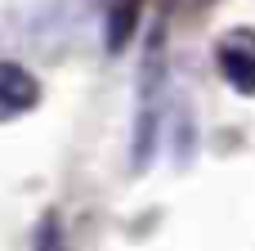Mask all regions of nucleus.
<instances>
[{
  "label": "nucleus",
  "instance_id": "4",
  "mask_svg": "<svg viewBox=\"0 0 255 251\" xmlns=\"http://www.w3.org/2000/svg\"><path fill=\"white\" fill-rule=\"evenodd\" d=\"M179 4H188V9H197V4H211V0H179Z\"/></svg>",
  "mask_w": 255,
  "mask_h": 251
},
{
  "label": "nucleus",
  "instance_id": "2",
  "mask_svg": "<svg viewBox=\"0 0 255 251\" xmlns=\"http://www.w3.org/2000/svg\"><path fill=\"white\" fill-rule=\"evenodd\" d=\"M36 103H40L36 76L18 63H0V121H13V117L31 112Z\"/></svg>",
  "mask_w": 255,
  "mask_h": 251
},
{
  "label": "nucleus",
  "instance_id": "3",
  "mask_svg": "<svg viewBox=\"0 0 255 251\" xmlns=\"http://www.w3.org/2000/svg\"><path fill=\"white\" fill-rule=\"evenodd\" d=\"M139 18V0H103V31H108V49H121L126 36L134 31Z\"/></svg>",
  "mask_w": 255,
  "mask_h": 251
},
{
  "label": "nucleus",
  "instance_id": "1",
  "mask_svg": "<svg viewBox=\"0 0 255 251\" xmlns=\"http://www.w3.org/2000/svg\"><path fill=\"white\" fill-rule=\"evenodd\" d=\"M215 63H220L224 81H229L238 94H255V31L251 27H238V31L220 36Z\"/></svg>",
  "mask_w": 255,
  "mask_h": 251
}]
</instances>
